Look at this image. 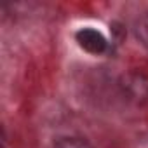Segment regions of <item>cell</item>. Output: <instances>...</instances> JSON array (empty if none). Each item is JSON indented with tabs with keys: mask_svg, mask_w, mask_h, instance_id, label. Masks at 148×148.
Masks as SVG:
<instances>
[{
	"mask_svg": "<svg viewBox=\"0 0 148 148\" xmlns=\"http://www.w3.org/2000/svg\"><path fill=\"white\" fill-rule=\"evenodd\" d=\"M77 42L80 44V47H84L87 52H92V54H99V52H103L106 49L105 37L99 32L91 30V28L80 30L77 33Z\"/></svg>",
	"mask_w": 148,
	"mask_h": 148,
	"instance_id": "obj_1",
	"label": "cell"
},
{
	"mask_svg": "<svg viewBox=\"0 0 148 148\" xmlns=\"http://www.w3.org/2000/svg\"><path fill=\"white\" fill-rule=\"evenodd\" d=\"M138 37L143 40L145 45H148V14L145 18H141V21L138 25Z\"/></svg>",
	"mask_w": 148,
	"mask_h": 148,
	"instance_id": "obj_3",
	"label": "cell"
},
{
	"mask_svg": "<svg viewBox=\"0 0 148 148\" xmlns=\"http://www.w3.org/2000/svg\"><path fill=\"white\" fill-rule=\"evenodd\" d=\"M56 148H91V146L82 139H63L58 143Z\"/></svg>",
	"mask_w": 148,
	"mask_h": 148,
	"instance_id": "obj_2",
	"label": "cell"
}]
</instances>
